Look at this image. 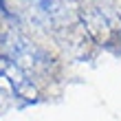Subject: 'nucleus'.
Listing matches in <instances>:
<instances>
[{
	"label": "nucleus",
	"instance_id": "1",
	"mask_svg": "<svg viewBox=\"0 0 121 121\" xmlns=\"http://www.w3.org/2000/svg\"><path fill=\"white\" fill-rule=\"evenodd\" d=\"M4 46H7V57L16 66H20L26 75L29 73H42L53 62V60H48V55L40 46H35L29 38H24V35H20L16 31H11L4 38Z\"/></svg>",
	"mask_w": 121,
	"mask_h": 121
},
{
	"label": "nucleus",
	"instance_id": "2",
	"mask_svg": "<svg viewBox=\"0 0 121 121\" xmlns=\"http://www.w3.org/2000/svg\"><path fill=\"white\" fill-rule=\"evenodd\" d=\"M0 88L7 90L11 97L22 99V101H33L35 95H38L29 75L20 66H16L7 55L0 57Z\"/></svg>",
	"mask_w": 121,
	"mask_h": 121
}]
</instances>
